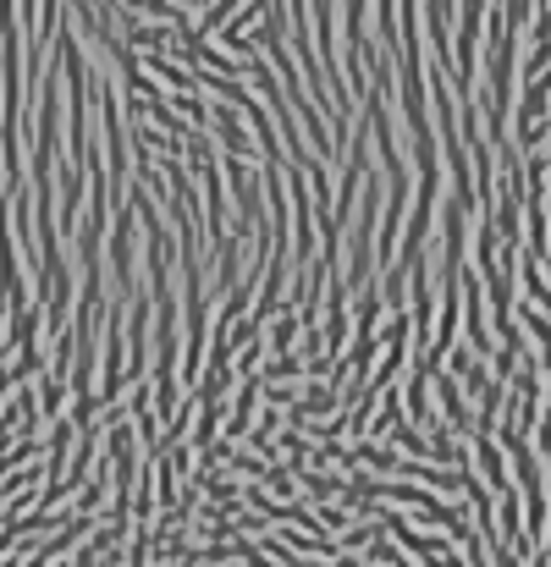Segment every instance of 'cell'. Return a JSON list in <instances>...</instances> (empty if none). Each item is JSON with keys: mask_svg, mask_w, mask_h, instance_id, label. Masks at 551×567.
<instances>
[{"mask_svg": "<svg viewBox=\"0 0 551 567\" xmlns=\"http://www.w3.org/2000/svg\"><path fill=\"white\" fill-rule=\"evenodd\" d=\"M480 469H485V480H491V491L496 496H507L513 485H507V469H502V452H496V441L491 436H480Z\"/></svg>", "mask_w": 551, "mask_h": 567, "instance_id": "1", "label": "cell"}]
</instances>
